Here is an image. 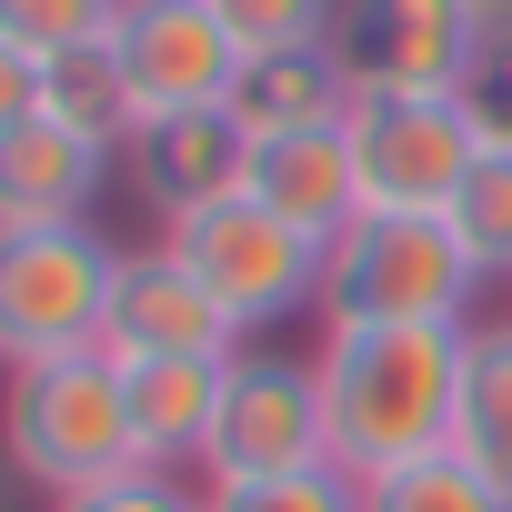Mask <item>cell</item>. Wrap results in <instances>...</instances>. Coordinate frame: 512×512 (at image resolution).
Instances as JSON below:
<instances>
[{
    "mask_svg": "<svg viewBox=\"0 0 512 512\" xmlns=\"http://www.w3.org/2000/svg\"><path fill=\"white\" fill-rule=\"evenodd\" d=\"M61 131H81L91 151H111V161H131V141L151 131V111H141V91H131V71H121V51L111 41H91V51H61L51 61V101H41Z\"/></svg>",
    "mask_w": 512,
    "mask_h": 512,
    "instance_id": "2e32d148",
    "label": "cell"
},
{
    "mask_svg": "<svg viewBox=\"0 0 512 512\" xmlns=\"http://www.w3.org/2000/svg\"><path fill=\"white\" fill-rule=\"evenodd\" d=\"M482 11H492V21H512V0H482Z\"/></svg>",
    "mask_w": 512,
    "mask_h": 512,
    "instance_id": "484cf974",
    "label": "cell"
},
{
    "mask_svg": "<svg viewBox=\"0 0 512 512\" xmlns=\"http://www.w3.org/2000/svg\"><path fill=\"white\" fill-rule=\"evenodd\" d=\"M131 0H0V41L31 51V61H61V51H91L121 31Z\"/></svg>",
    "mask_w": 512,
    "mask_h": 512,
    "instance_id": "44dd1931",
    "label": "cell"
},
{
    "mask_svg": "<svg viewBox=\"0 0 512 512\" xmlns=\"http://www.w3.org/2000/svg\"><path fill=\"white\" fill-rule=\"evenodd\" d=\"M51 512H211V492H191L181 472H121V482L71 492V502H51Z\"/></svg>",
    "mask_w": 512,
    "mask_h": 512,
    "instance_id": "603a6c76",
    "label": "cell"
},
{
    "mask_svg": "<svg viewBox=\"0 0 512 512\" xmlns=\"http://www.w3.org/2000/svg\"><path fill=\"white\" fill-rule=\"evenodd\" d=\"M211 21L241 61H282V51H332L342 0H211Z\"/></svg>",
    "mask_w": 512,
    "mask_h": 512,
    "instance_id": "d6986e66",
    "label": "cell"
},
{
    "mask_svg": "<svg viewBox=\"0 0 512 512\" xmlns=\"http://www.w3.org/2000/svg\"><path fill=\"white\" fill-rule=\"evenodd\" d=\"M251 201H272L292 231H312V241L332 251V241L372 211V201H362V151H352V121L251 141Z\"/></svg>",
    "mask_w": 512,
    "mask_h": 512,
    "instance_id": "8fae6325",
    "label": "cell"
},
{
    "mask_svg": "<svg viewBox=\"0 0 512 512\" xmlns=\"http://www.w3.org/2000/svg\"><path fill=\"white\" fill-rule=\"evenodd\" d=\"M482 141H492V121L472 91H362L352 101V151H362L372 211H452Z\"/></svg>",
    "mask_w": 512,
    "mask_h": 512,
    "instance_id": "8992f818",
    "label": "cell"
},
{
    "mask_svg": "<svg viewBox=\"0 0 512 512\" xmlns=\"http://www.w3.org/2000/svg\"><path fill=\"white\" fill-rule=\"evenodd\" d=\"M251 332L201 292V272L181 262L171 241L151 251H121L111 272V322H101V352L111 362H231Z\"/></svg>",
    "mask_w": 512,
    "mask_h": 512,
    "instance_id": "9c48e42d",
    "label": "cell"
},
{
    "mask_svg": "<svg viewBox=\"0 0 512 512\" xmlns=\"http://www.w3.org/2000/svg\"><path fill=\"white\" fill-rule=\"evenodd\" d=\"M452 231L482 251L492 282H512V131H492L482 161L462 171V191H452Z\"/></svg>",
    "mask_w": 512,
    "mask_h": 512,
    "instance_id": "ffe728a7",
    "label": "cell"
},
{
    "mask_svg": "<svg viewBox=\"0 0 512 512\" xmlns=\"http://www.w3.org/2000/svg\"><path fill=\"white\" fill-rule=\"evenodd\" d=\"M211 512H362V482L342 462H302L272 482H211Z\"/></svg>",
    "mask_w": 512,
    "mask_h": 512,
    "instance_id": "7402d4cb",
    "label": "cell"
},
{
    "mask_svg": "<svg viewBox=\"0 0 512 512\" xmlns=\"http://www.w3.org/2000/svg\"><path fill=\"white\" fill-rule=\"evenodd\" d=\"M111 51H121V71H131V91H141L151 121L161 111H221L231 81H241V51L221 41L211 0H131Z\"/></svg>",
    "mask_w": 512,
    "mask_h": 512,
    "instance_id": "30bf717a",
    "label": "cell"
},
{
    "mask_svg": "<svg viewBox=\"0 0 512 512\" xmlns=\"http://www.w3.org/2000/svg\"><path fill=\"white\" fill-rule=\"evenodd\" d=\"M492 41L482 0H342V71L352 91H472Z\"/></svg>",
    "mask_w": 512,
    "mask_h": 512,
    "instance_id": "ba28073f",
    "label": "cell"
},
{
    "mask_svg": "<svg viewBox=\"0 0 512 512\" xmlns=\"http://www.w3.org/2000/svg\"><path fill=\"white\" fill-rule=\"evenodd\" d=\"M482 251L452 231V211H362L322 251V322H472Z\"/></svg>",
    "mask_w": 512,
    "mask_h": 512,
    "instance_id": "3957f363",
    "label": "cell"
},
{
    "mask_svg": "<svg viewBox=\"0 0 512 512\" xmlns=\"http://www.w3.org/2000/svg\"><path fill=\"white\" fill-rule=\"evenodd\" d=\"M111 272H121V241H101L91 221L0 231V372L61 362V352H101Z\"/></svg>",
    "mask_w": 512,
    "mask_h": 512,
    "instance_id": "277c9868",
    "label": "cell"
},
{
    "mask_svg": "<svg viewBox=\"0 0 512 512\" xmlns=\"http://www.w3.org/2000/svg\"><path fill=\"white\" fill-rule=\"evenodd\" d=\"M131 191L161 221H181V211H201L221 191H251V131L231 111H161L131 141Z\"/></svg>",
    "mask_w": 512,
    "mask_h": 512,
    "instance_id": "7c38bea8",
    "label": "cell"
},
{
    "mask_svg": "<svg viewBox=\"0 0 512 512\" xmlns=\"http://www.w3.org/2000/svg\"><path fill=\"white\" fill-rule=\"evenodd\" d=\"M111 181V151H91L81 131H61L51 111L0 141V231H41V221H91Z\"/></svg>",
    "mask_w": 512,
    "mask_h": 512,
    "instance_id": "4fadbf2b",
    "label": "cell"
},
{
    "mask_svg": "<svg viewBox=\"0 0 512 512\" xmlns=\"http://www.w3.org/2000/svg\"><path fill=\"white\" fill-rule=\"evenodd\" d=\"M452 452L482 462L502 492H512V312L502 322H472V352H462V412H452Z\"/></svg>",
    "mask_w": 512,
    "mask_h": 512,
    "instance_id": "e0dca14e",
    "label": "cell"
},
{
    "mask_svg": "<svg viewBox=\"0 0 512 512\" xmlns=\"http://www.w3.org/2000/svg\"><path fill=\"white\" fill-rule=\"evenodd\" d=\"M221 382H231V362H121V402H131L141 472H181V462H201L211 412H221Z\"/></svg>",
    "mask_w": 512,
    "mask_h": 512,
    "instance_id": "5bb4252c",
    "label": "cell"
},
{
    "mask_svg": "<svg viewBox=\"0 0 512 512\" xmlns=\"http://www.w3.org/2000/svg\"><path fill=\"white\" fill-rule=\"evenodd\" d=\"M352 71H342V51H282V61H241V81H231V121L251 131V141H282V131H332V121H352Z\"/></svg>",
    "mask_w": 512,
    "mask_h": 512,
    "instance_id": "9a60e30c",
    "label": "cell"
},
{
    "mask_svg": "<svg viewBox=\"0 0 512 512\" xmlns=\"http://www.w3.org/2000/svg\"><path fill=\"white\" fill-rule=\"evenodd\" d=\"M41 101H51V61H31V51L0 41V141H11L21 121H41Z\"/></svg>",
    "mask_w": 512,
    "mask_h": 512,
    "instance_id": "cb8c5ba5",
    "label": "cell"
},
{
    "mask_svg": "<svg viewBox=\"0 0 512 512\" xmlns=\"http://www.w3.org/2000/svg\"><path fill=\"white\" fill-rule=\"evenodd\" d=\"M462 352L472 322H322V442L352 482H382L402 462L452 452L462 412Z\"/></svg>",
    "mask_w": 512,
    "mask_h": 512,
    "instance_id": "6da1fadb",
    "label": "cell"
},
{
    "mask_svg": "<svg viewBox=\"0 0 512 512\" xmlns=\"http://www.w3.org/2000/svg\"><path fill=\"white\" fill-rule=\"evenodd\" d=\"M302 462H332L312 352H251L241 342L221 412H211V442H201V492L211 482H272V472H302Z\"/></svg>",
    "mask_w": 512,
    "mask_h": 512,
    "instance_id": "52a82bcc",
    "label": "cell"
},
{
    "mask_svg": "<svg viewBox=\"0 0 512 512\" xmlns=\"http://www.w3.org/2000/svg\"><path fill=\"white\" fill-rule=\"evenodd\" d=\"M472 101H482V121H492V131H512V21H492L482 71H472Z\"/></svg>",
    "mask_w": 512,
    "mask_h": 512,
    "instance_id": "d4e9b609",
    "label": "cell"
},
{
    "mask_svg": "<svg viewBox=\"0 0 512 512\" xmlns=\"http://www.w3.org/2000/svg\"><path fill=\"white\" fill-rule=\"evenodd\" d=\"M362 512H512V492L462 462V452H432V462H402L382 482H362Z\"/></svg>",
    "mask_w": 512,
    "mask_h": 512,
    "instance_id": "ac0fdd59",
    "label": "cell"
},
{
    "mask_svg": "<svg viewBox=\"0 0 512 512\" xmlns=\"http://www.w3.org/2000/svg\"><path fill=\"white\" fill-rule=\"evenodd\" d=\"M161 241L181 251V262L201 272V292L241 322V332H262V322H292L322 302V241L292 231L272 201H251V191H221L181 221H161Z\"/></svg>",
    "mask_w": 512,
    "mask_h": 512,
    "instance_id": "5b68a950",
    "label": "cell"
},
{
    "mask_svg": "<svg viewBox=\"0 0 512 512\" xmlns=\"http://www.w3.org/2000/svg\"><path fill=\"white\" fill-rule=\"evenodd\" d=\"M0 462L41 502H71V492H101V482L141 472L121 362L111 352H61V362L0 372Z\"/></svg>",
    "mask_w": 512,
    "mask_h": 512,
    "instance_id": "7a4b0ae2",
    "label": "cell"
}]
</instances>
